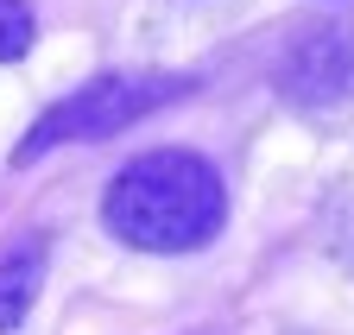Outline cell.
<instances>
[{
  "label": "cell",
  "mask_w": 354,
  "mask_h": 335,
  "mask_svg": "<svg viewBox=\"0 0 354 335\" xmlns=\"http://www.w3.org/2000/svg\"><path fill=\"white\" fill-rule=\"evenodd\" d=\"M44 260H51V247H44V234H19L7 253H0V335L19 329L38 285H44Z\"/></svg>",
  "instance_id": "cell-4"
},
{
  "label": "cell",
  "mask_w": 354,
  "mask_h": 335,
  "mask_svg": "<svg viewBox=\"0 0 354 335\" xmlns=\"http://www.w3.org/2000/svg\"><path fill=\"white\" fill-rule=\"evenodd\" d=\"M279 82H285L291 102H310V108H317V102H342L354 89V19H342V26H310L297 45H291Z\"/></svg>",
  "instance_id": "cell-3"
},
{
  "label": "cell",
  "mask_w": 354,
  "mask_h": 335,
  "mask_svg": "<svg viewBox=\"0 0 354 335\" xmlns=\"http://www.w3.org/2000/svg\"><path fill=\"white\" fill-rule=\"evenodd\" d=\"M38 45V19L26 0H0V64H19Z\"/></svg>",
  "instance_id": "cell-5"
},
{
  "label": "cell",
  "mask_w": 354,
  "mask_h": 335,
  "mask_svg": "<svg viewBox=\"0 0 354 335\" xmlns=\"http://www.w3.org/2000/svg\"><path fill=\"white\" fill-rule=\"evenodd\" d=\"M228 222V190L203 152L158 146L114 171L102 190V228L140 253H196Z\"/></svg>",
  "instance_id": "cell-1"
},
{
  "label": "cell",
  "mask_w": 354,
  "mask_h": 335,
  "mask_svg": "<svg viewBox=\"0 0 354 335\" xmlns=\"http://www.w3.org/2000/svg\"><path fill=\"white\" fill-rule=\"evenodd\" d=\"M190 89H196V76H171V70H108V76L82 82V89H70L64 102L44 108L32 127H26V140L13 146V164L26 171V164H38L44 152H57V146L114 140V133L133 127V120L171 108L177 95H190Z\"/></svg>",
  "instance_id": "cell-2"
}]
</instances>
